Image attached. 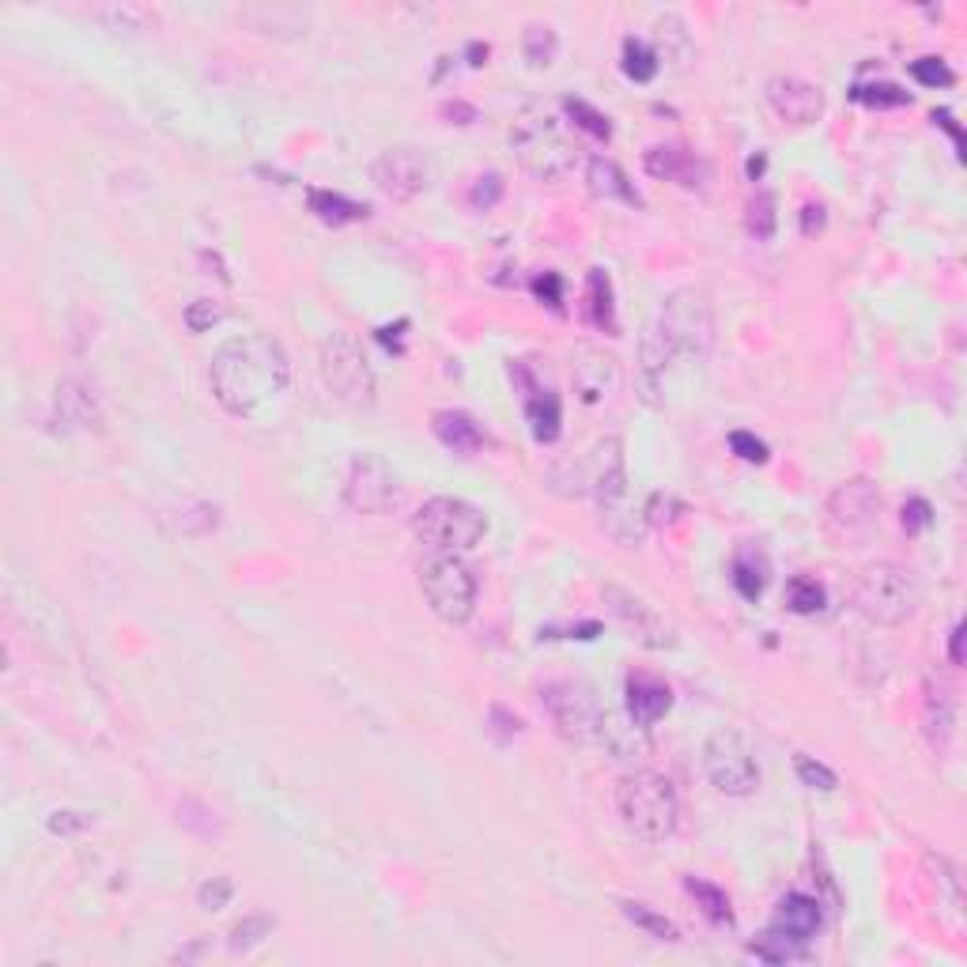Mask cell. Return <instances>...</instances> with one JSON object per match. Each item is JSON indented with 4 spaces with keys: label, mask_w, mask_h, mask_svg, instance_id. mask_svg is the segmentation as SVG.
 <instances>
[{
    "label": "cell",
    "mask_w": 967,
    "mask_h": 967,
    "mask_svg": "<svg viewBox=\"0 0 967 967\" xmlns=\"http://www.w3.org/2000/svg\"><path fill=\"white\" fill-rule=\"evenodd\" d=\"M212 397L235 420H265L288 397L291 360L269 333L235 337L212 356L208 366Z\"/></svg>",
    "instance_id": "6da1fadb"
},
{
    "label": "cell",
    "mask_w": 967,
    "mask_h": 967,
    "mask_svg": "<svg viewBox=\"0 0 967 967\" xmlns=\"http://www.w3.org/2000/svg\"><path fill=\"white\" fill-rule=\"evenodd\" d=\"M616 813H620V824L643 843H665V839L677 831L680 820V802L677 790L665 774L650 771H631L616 782Z\"/></svg>",
    "instance_id": "7a4b0ae2"
},
{
    "label": "cell",
    "mask_w": 967,
    "mask_h": 967,
    "mask_svg": "<svg viewBox=\"0 0 967 967\" xmlns=\"http://www.w3.org/2000/svg\"><path fill=\"white\" fill-rule=\"evenodd\" d=\"M922 602L919 574L896 560L865 563L854 579V608L877 628H899Z\"/></svg>",
    "instance_id": "3957f363"
},
{
    "label": "cell",
    "mask_w": 967,
    "mask_h": 967,
    "mask_svg": "<svg viewBox=\"0 0 967 967\" xmlns=\"http://www.w3.org/2000/svg\"><path fill=\"white\" fill-rule=\"evenodd\" d=\"M654 337L669 356L707 360L714 348V311L703 288H677L657 311Z\"/></svg>",
    "instance_id": "277c9868"
},
{
    "label": "cell",
    "mask_w": 967,
    "mask_h": 967,
    "mask_svg": "<svg viewBox=\"0 0 967 967\" xmlns=\"http://www.w3.org/2000/svg\"><path fill=\"white\" fill-rule=\"evenodd\" d=\"M420 590L431 613L450 628H462L477 613V574L457 552H435L420 567Z\"/></svg>",
    "instance_id": "5b68a950"
},
{
    "label": "cell",
    "mask_w": 967,
    "mask_h": 967,
    "mask_svg": "<svg viewBox=\"0 0 967 967\" xmlns=\"http://www.w3.org/2000/svg\"><path fill=\"white\" fill-rule=\"evenodd\" d=\"M412 529L435 552H469L488 533V519H484L480 506L465 503V499L435 496L412 514Z\"/></svg>",
    "instance_id": "8992f818"
},
{
    "label": "cell",
    "mask_w": 967,
    "mask_h": 967,
    "mask_svg": "<svg viewBox=\"0 0 967 967\" xmlns=\"http://www.w3.org/2000/svg\"><path fill=\"white\" fill-rule=\"evenodd\" d=\"M511 148L533 178L552 182V178H563L574 166V148L571 140L563 137L560 118H552V114L545 110L522 114L519 125L511 129Z\"/></svg>",
    "instance_id": "52a82bcc"
},
{
    "label": "cell",
    "mask_w": 967,
    "mask_h": 967,
    "mask_svg": "<svg viewBox=\"0 0 967 967\" xmlns=\"http://www.w3.org/2000/svg\"><path fill=\"white\" fill-rule=\"evenodd\" d=\"M540 703L563 741H571V745H602L605 741L608 711L594 696V688H586L582 680H548L540 688Z\"/></svg>",
    "instance_id": "ba28073f"
},
{
    "label": "cell",
    "mask_w": 967,
    "mask_h": 967,
    "mask_svg": "<svg viewBox=\"0 0 967 967\" xmlns=\"http://www.w3.org/2000/svg\"><path fill=\"white\" fill-rule=\"evenodd\" d=\"M322 378L340 405L371 408L374 405V371L363 345L352 333H329L322 340Z\"/></svg>",
    "instance_id": "9c48e42d"
},
{
    "label": "cell",
    "mask_w": 967,
    "mask_h": 967,
    "mask_svg": "<svg viewBox=\"0 0 967 967\" xmlns=\"http://www.w3.org/2000/svg\"><path fill=\"white\" fill-rule=\"evenodd\" d=\"M703 771L711 779V787L725 797H748L760 787V764L748 745L745 733L737 730H719L707 737L703 745Z\"/></svg>",
    "instance_id": "30bf717a"
},
{
    "label": "cell",
    "mask_w": 967,
    "mask_h": 967,
    "mask_svg": "<svg viewBox=\"0 0 967 967\" xmlns=\"http://www.w3.org/2000/svg\"><path fill=\"white\" fill-rule=\"evenodd\" d=\"M881 519V491L870 477H850L824 503V525L836 540H865Z\"/></svg>",
    "instance_id": "8fae6325"
},
{
    "label": "cell",
    "mask_w": 967,
    "mask_h": 967,
    "mask_svg": "<svg viewBox=\"0 0 967 967\" xmlns=\"http://www.w3.org/2000/svg\"><path fill=\"white\" fill-rule=\"evenodd\" d=\"M602 597H605L608 616L616 620V628H620L631 643H639L646 650L677 646V631H673V624L665 620L654 605H646L639 594H631V590H624V586H605Z\"/></svg>",
    "instance_id": "7c38bea8"
},
{
    "label": "cell",
    "mask_w": 967,
    "mask_h": 967,
    "mask_svg": "<svg viewBox=\"0 0 967 967\" xmlns=\"http://www.w3.org/2000/svg\"><path fill=\"white\" fill-rule=\"evenodd\" d=\"M345 503L356 514H389L401 503V484H397L394 469L382 462L378 454H356L348 465L345 480Z\"/></svg>",
    "instance_id": "4fadbf2b"
},
{
    "label": "cell",
    "mask_w": 967,
    "mask_h": 967,
    "mask_svg": "<svg viewBox=\"0 0 967 967\" xmlns=\"http://www.w3.org/2000/svg\"><path fill=\"white\" fill-rule=\"evenodd\" d=\"M371 182L378 186L382 197L405 205L416 201L423 189L431 186V160L420 152V148H386L378 160L371 163Z\"/></svg>",
    "instance_id": "5bb4252c"
},
{
    "label": "cell",
    "mask_w": 967,
    "mask_h": 967,
    "mask_svg": "<svg viewBox=\"0 0 967 967\" xmlns=\"http://www.w3.org/2000/svg\"><path fill=\"white\" fill-rule=\"evenodd\" d=\"M571 386L574 397L590 408L613 405L624 386V366L605 348H579L571 360Z\"/></svg>",
    "instance_id": "9a60e30c"
},
{
    "label": "cell",
    "mask_w": 967,
    "mask_h": 967,
    "mask_svg": "<svg viewBox=\"0 0 967 967\" xmlns=\"http://www.w3.org/2000/svg\"><path fill=\"white\" fill-rule=\"evenodd\" d=\"M582 488L579 491H594L597 503H602V511L608 514L616 503L624 499V491H628V465H624V439L608 435L602 439L594 450L586 454V462H582Z\"/></svg>",
    "instance_id": "2e32d148"
},
{
    "label": "cell",
    "mask_w": 967,
    "mask_h": 967,
    "mask_svg": "<svg viewBox=\"0 0 967 967\" xmlns=\"http://www.w3.org/2000/svg\"><path fill=\"white\" fill-rule=\"evenodd\" d=\"M767 106L779 121L805 129L824 118V91L802 77H771L767 80Z\"/></svg>",
    "instance_id": "e0dca14e"
},
{
    "label": "cell",
    "mask_w": 967,
    "mask_h": 967,
    "mask_svg": "<svg viewBox=\"0 0 967 967\" xmlns=\"http://www.w3.org/2000/svg\"><path fill=\"white\" fill-rule=\"evenodd\" d=\"M511 374L519 378V386L525 389V420H529V431L537 443H556L560 439V423H563V412H560V397L548 394V389H540L537 382H533V374L525 371V363H514Z\"/></svg>",
    "instance_id": "ac0fdd59"
},
{
    "label": "cell",
    "mask_w": 967,
    "mask_h": 967,
    "mask_svg": "<svg viewBox=\"0 0 967 967\" xmlns=\"http://www.w3.org/2000/svg\"><path fill=\"white\" fill-rule=\"evenodd\" d=\"M643 166H646V174H654V178L680 182V186H688V189L703 186V178H711L707 160L691 155L688 148H680V144H654L643 155Z\"/></svg>",
    "instance_id": "d6986e66"
},
{
    "label": "cell",
    "mask_w": 967,
    "mask_h": 967,
    "mask_svg": "<svg viewBox=\"0 0 967 967\" xmlns=\"http://www.w3.org/2000/svg\"><path fill=\"white\" fill-rule=\"evenodd\" d=\"M624 696H628V719L639 725V730H650L657 719H665L673 707V688L657 677H628L624 685Z\"/></svg>",
    "instance_id": "ffe728a7"
},
{
    "label": "cell",
    "mask_w": 967,
    "mask_h": 967,
    "mask_svg": "<svg viewBox=\"0 0 967 967\" xmlns=\"http://www.w3.org/2000/svg\"><path fill=\"white\" fill-rule=\"evenodd\" d=\"M771 927H779L782 933H790V937L797 941H813L816 933H820L824 927V911H820V899L805 896V892H787V896L779 899V907H774V919Z\"/></svg>",
    "instance_id": "44dd1931"
},
{
    "label": "cell",
    "mask_w": 967,
    "mask_h": 967,
    "mask_svg": "<svg viewBox=\"0 0 967 967\" xmlns=\"http://www.w3.org/2000/svg\"><path fill=\"white\" fill-rule=\"evenodd\" d=\"M431 431H435L439 443H443L446 450H454V454H462V457L480 454L484 443H488V435L480 431V423L473 420L469 412H457V408H443V412L431 416Z\"/></svg>",
    "instance_id": "7402d4cb"
},
{
    "label": "cell",
    "mask_w": 967,
    "mask_h": 967,
    "mask_svg": "<svg viewBox=\"0 0 967 967\" xmlns=\"http://www.w3.org/2000/svg\"><path fill=\"white\" fill-rule=\"evenodd\" d=\"M922 722H927V737L933 748H945L948 737H953L956 725V696L948 680L930 677L927 680V711H922Z\"/></svg>",
    "instance_id": "603a6c76"
},
{
    "label": "cell",
    "mask_w": 967,
    "mask_h": 967,
    "mask_svg": "<svg viewBox=\"0 0 967 967\" xmlns=\"http://www.w3.org/2000/svg\"><path fill=\"white\" fill-rule=\"evenodd\" d=\"M586 186L594 197H602V201H620V205H643V197H639V189L628 182V174H624L620 163L605 160V155H597V160H590L586 166Z\"/></svg>",
    "instance_id": "cb8c5ba5"
},
{
    "label": "cell",
    "mask_w": 967,
    "mask_h": 967,
    "mask_svg": "<svg viewBox=\"0 0 967 967\" xmlns=\"http://www.w3.org/2000/svg\"><path fill=\"white\" fill-rule=\"evenodd\" d=\"M238 15L254 31H261V35H277V38L306 35V12H299V8H291V4H272V8L261 4V8H246V12H238Z\"/></svg>",
    "instance_id": "d4e9b609"
},
{
    "label": "cell",
    "mask_w": 967,
    "mask_h": 967,
    "mask_svg": "<svg viewBox=\"0 0 967 967\" xmlns=\"http://www.w3.org/2000/svg\"><path fill=\"white\" fill-rule=\"evenodd\" d=\"M57 412L72 423V428H95L103 416H98V401L80 378H65L57 386Z\"/></svg>",
    "instance_id": "484cf974"
},
{
    "label": "cell",
    "mask_w": 967,
    "mask_h": 967,
    "mask_svg": "<svg viewBox=\"0 0 967 967\" xmlns=\"http://www.w3.org/2000/svg\"><path fill=\"white\" fill-rule=\"evenodd\" d=\"M586 322L594 325V329L616 333V295L605 269H590L586 277Z\"/></svg>",
    "instance_id": "4316f807"
},
{
    "label": "cell",
    "mask_w": 967,
    "mask_h": 967,
    "mask_svg": "<svg viewBox=\"0 0 967 967\" xmlns=\"http://www.w3.org/2000/svg\"><path fill=\"white\" fill-rule=\"evenodd\" d=\"M306 201H311V212L318 215L322 223H333V228L366 220V212H371L366 205L352 201V197H345V194H333V189H311Z\"/></svg>",
    "instance_id": "83f0119b"
},
{
    "label": "cell",
    "mask_w": 967,
    "mask_h": 967,
    "mask_svg": "<svg viewBox=\"0 0 967 967\" xmlns=\"http://www.w3.org/2000/svg\"><path fill=\"white\" fill-rule=\"evenodd\" d=\"M673 356L665 352V345L654 337V329L643 337V348H639V389H643V401L646 405H657V389H662V378H665V363H669Z\"/></svg>",
    "instance_id": "f1b7e54d"
},
{
    "label": "cell",
    "mask_w": 967,
    "mask_h": 967,
    "mask_svg": "<svg viewBox=\"0 0 967 967\" xmlns=\"http://www.w3.org/2000/svg\"><path fill=\"white\" fill-rule=\"evenodd\" d=\"M730 579H733V586H737V594L745 597V602H756V597L764 594V586H767V560L760 552H753V548H741V552L733 556Z\"/></svg>",
    "instance_id": "f546056e"
},
{
    "label": "cell",
    "mask_w": 967,
    "mask_h": 967,
    "mask_svg": "<svg viewBox=\"0 0 967 967\" xmlns=\"http://www.w3.org/2000/svg\"><path fill=\"white\" fill-rule=\"evenodd\" d=\"M685 888L688 896L696 899V907L703 911V919L711 922V927H733V907H730V896L711 885V881L703 877H685Z\"/></svg>",
    "instance_id": "4dcf8cb0"
},
{
    "label": "cell",
    "mask_w": 967,
    "mask_h": 967,
    "mask_svg": "<svg viewBox=\"0 0 967 967\" xmlns=\"http://www.w3.org/2000/svg\"><path fill=\"white\" fill-rule=\"evenodd\" d=\"M178 824L197 839H223V836H228V820H223L212 805L197 802V797L178 802Z\"/></svg>",
    "instance_id": "1f68e13d"
},
{
    "label": "cell",
    "mask_w": 967,
    "mask_h": 967,
    "mask_svg": "<svg viewBox=\"0 0 967 967\" xmlns=\"http://www.w3.org/2000/svg\"><path fill=\"white\" fill-rule=\"evenodd\" d=\"M620 65H624V77L636 80V83H650L662 72V61H657V49L650 46V42L643 38H624V49H620Z\"/></svg>",
    "instance_id": "d6a6232c"
},
{
    "label": "cell",
    "mask_w": 967,
    "mask_h": 967,
    "mask_svg": "<svg viewBox=\"0 0 967 967\" xmlns=\"http://www.w3.org/2000/svg\"><path fill=\"white\" fill-rule=\"evenodd\" d=\"M805 941L790 937V933H782L779 927H767L760 937L753 941V956L764 964H790L797 960V956H805Z\"/></svg>",
    "instance_id": "836d02e7"
},
{
    "label": "cell",
    "mask_w": 967,
    "mask_h": 967,
    "mask_svg": "<svg viewBox=\"0 0 967 967\" xmlns=\"http://www.w3.org/2000/svg\"><path fill=\"white\" fill-rule=\"evenodd\" d=\"M522 54L533 69H548V65L560 57V35H556L548 23H529L522 31Z\"/></svg>",
    "instance_id": "e575fe53"
},
{
    "label": "cell",
    "mask_w": 967,
    "mask_h": 967,
    "mask_svg": "<svg viewBox=\"0 0 967 967\" xmlns=\"http://www.w3.org/2000/svg\"><path fill=\"white\" fill-rule=\"evenodd\" d=\"M624 919H628L631 927H639L643 933H650L654 941H669V945H677V941H680L677 922L665 919V914H657L654 907H646V904H624Z\"/></svg>",
    "instance_id": "d590c367"
},
{
    "label": "cell",
    "mask_w": 967,
    "mask_h": 967,
    "mask_svg": "<svg viewBox=\"0 0 967 967\" xmlns=\"http://www.w3.org/2000/svg\"><path fill=\"white\" fill-rule=\"evenodd\" d=\"M98 20L114 23V31H152L160 23V15L144 4H110L98 8Z\"/></svg>",
    "instance_id": "8d00e7d4"
},
{
    "label": "cell",
    "mask_w": 967,
    "mask_h": 967,
    "mask_svg": "<svg viewBox=\"0 0 967 967\" xmlns=\"http://www.w3.org/2000/svg\"><path fill=\"white\" fill-rule=\"evenodd\" d=\"M745 228H748V235H753L756 242H771L774 238V228H779V212H774V197L771 194H756L753 201H748Z\"/></svg>",
    "instance_id": "74e56055"
},
{
    "label": "cell",
    "mask_w": 967,
    "mask_h": 967,
    "mask_svg": "<svg viewBox=\"0 0 967 967\" xmlns=\"http://www.w3.org/2000/svg\"><path fill=\"white\" fill-rule=\"evenodd\" d=\"M850 98L862 106H873V110H892V106L911 103V95L904 88H896V83H854Z\"/></svg>",
    "instance_id": "f35d334b"
},
{
    "label": "cell",
    "mask_w": 967,
    "mask_h": 967,
    "mask_svg": "<svg viewBox=\"0 0 967 967\" xmlns=\"http://www.w3.org/2000/svg\"><path fill=\"white\" fill-rule=\"evenodd\" d=\"M824 602H828V594H824V586H820V582H816V579H805V574L790 579V586H787V605H790V613H797V616H813V613H820Z\"/></svg>",
    "instance_id": "ab89813d"
},
{
    "label": "cell",
    "mask_w": 967,
    "mask_h": 967,
    "mask_svg": "<svg viewBox=\"0 0 967 967\" xmlns=\"http://www.w3.org/2000/svg\"><path fill=\"white\" fill-rule=\"evenodd\" d=\"M215 525H220V506L205 503V499H194V503H186L178 511V529L186 533V537H205Z\"/></svg>",
    "instance_id": "60d3db41"
},
{
    "label": "cell",
    "mask_w": 967,
    "mask_h": 967,
    "mask_svg": "<svg viewBox=\"0 0 967 967\" xmlns=\"http://www.w3.org/2000/svg\"><path fill=\"white\" fill-rule=\"evenodd\" d=\"M563 114L579 125L582 132H590V137H597V140L613 137V125H608V118L597 110V106H590L586 98H563Z\"/></svg>",
    "instance_id": "b9f144b4"
},
{
    "label": "cell",
    "mask_w": 967,
    "mask_h": 967,
    "mask_svg": "<svg viewBox=\"0 0 967 967\" xmlns=\"http://www.w3.org/2000/svg\"><path fill=\"white\" fill-rule=\"evenodd\" d=\"M272 927H277V919H269V914H249V919H242L235 930H231V953H249V948H257L265 937L272 933Z\"/></svg>",
    "instance_id": "7bdbcfd3"
},
{
    "label": "cell",
    "mask_w": 967,
    "mask_h": 967,
    "mask_svg": "<svg viewBox=\"0 0 967 967\" xmlns=\"http://www.w3.org/2000/svg\"><path fill=\"white\" fill-rule=\"evenodd\" d=\"M685 514H688V506L680 503L677 496H669V491H654V496H650V503H646V522L654 525V529L677 525Z\"/></svg>",
    "instance_id": "ee69618b"
},
{
    "label": "cell",
    "mask_w": 967,
    "mask_h": 967,
    "mask_svg": "<svg viewBox=\"0 0 967 967\" xmlns=\"http://www.w3.org/2000/svg\"><path fill=\"white\" fill-rule=\"evenodd\" d=\"M503 194H506V182H503V174L488 171V174H480V178L469 186V205L477 208V212H491V208H496L499 201H503Z\"/></svg>",
    "instance_id": "f6af8a7d"
},
{
    "label": "cell",
    "mask_w": 967,
    "mask_h": 967,
    "mask_svg": "<svg viewBox=\"0 0 967 967\" xmlns=\"http://www.w3.org/2000/svg\"><path fill=\"white\" fill-rule=\"evenodd\" d=\"M223 303L220 299H194V303L186 306V314H182V322H186L189 333H208L212 325L223 322Z\"/></svg>",
    "instance_id": "bcb514c9"
},
{
    "label": "cell",
    "mask_w": 967,
    "mask_h": 967,
    "mask_svg": "<svg viewBox=\"0 0 967 967\" xmlns=\"http://www.w3.org/2000/svg\"><path fill=\"white\" fill-rule=\"evenodd\" d=\"M794 767H797V779H802L808 790H824V794H831V790L839 787V774L831 771L828 764L813 760V756H797Z\"/></svg>",
    "instance_id": "7dc6e473"
},
{
    "label": "cell",
    "mask_w": 967,
    "mask_h": 967,
    "mask_svg": "<svg viewBox=\"0 0 967 967\" xmlns=\"http://www.w3.org/2000/svg\"><path fill=\"white\" fill-rule=\"evenodd\" d=\"M911 77L922 83V88H948V83H956V72L948 69L941 57H919V61H911Z\"/></svg>",
    "instance_id": "c3c4849f"
},
{
    "label": "cell",
    "mask_w": 967,
    "mask_h": 967,
    "mask_svg": "<svg viewBox=\"0 0 967 967\" xmlns=\"http://www.w3.org/2000/svg\"><path fill=\"white\" fill-rule=\"evenodd\" d=\"M488 733L499 741V745H511V741L522 733V719H519V714L506 711V707H499V703H496V707H491V711H488Z\"/></svg>",
    "instance_id": "681fc988"
},
{
    "label": "cell",
    "mask_w": 967,
    "mask_h": 967,
    "mask_svg": "<svg viewBox=\"0 0 967 967\" xmlns=\"http://www.w3.org/2000/svg\"><path fill=\"white\" fill-rule=\"evenodd\" d=\"M730 450L741 457V462H753V465H764L767 457H771L767 443H764V439H756L753 431H733V435H730Z\"/></svg>",
    "instance_id": "f907efd6"
},
{
    "label": "cell",
    "mask_w": 967,
    "mask_h": 967,
    "mask_svg": "<svg viewBox=\"0 0 967 967\" xmlns=\"http://www.w3.org/2000/svg\"><path fill=\"white\" fill-rule=\"evenodd\" d=\"M231 896H235V888H231L228 877H212V881H205V885L197 888V899H201L205 911H220V907H228Z\"/></svg>",
    "instance_id": "816d5d0a"
},
{
    "label": "cell",
    "mask_w": 967,
    "mask_h": 967,
    "mask_svg": "<svg viewBox=\"0 0 967 967\" xmlns=\"http://www.w3.org/2000/svg\"><path fill=\"white\" fill-rule=\"evenodd\" d=\"M533 295H537L545 306H552V311H563V280H560V272H540V277H533Z\"/></svg>",
    "instance_id": "f5cc1de1"
},
{
    "label": "cell",
    "mask_w": 967,
    "mask_h": 967,
    "mask_svg": "<svg viewBox=\"0 0 967 967\" xmlns=\"http://www.w3.org/2000/svg\"><path fill=\"white\" fill-rule=\"evenodd\" d=\"M933 522V511H930V503L927 499H907V506H904V529L907 533H919V529H927V525Z\"/></svg>",
    "instance_id": "db71d44e"
},
{
    "label": "cell",
    "mask_w": 967,
    "mask_h": 967,
    "mask_svg": "<svg viewBox=\"0 0 967 967\" xmlns=\"http://www.w3.org/2000/svg\"><path fill=\"white\" fill-rule=\"evenodd\" d=\"M91 824V816L83 813H54L49 816V831L54 836H77V831H83Z\"/></svg>",
    "instance_id": "11a10c76"
},
{
    "label": "cell",
    "mask_w": 967,
    "mask_h": 967,
    "mask_svg": "<svg viewBox=\"0 0 967 967\" xmlns=\"http://www.w3.org/2000/svg\"><path fill=\"white\" fill-rule=\"evenodd\" d=\"M824 228H828V208L808 201L802 208V235H816V231H824Z\"/></svg>",
    "instance_id": "9f6ffc18"
},
{
    "label": "cell",
    "mask_w": 967,
    "mask_h": 967,
    "mask_svg": "<svg viewBox=\"0 0 967 967\" xmlns=\"http://www.w3.org/2000/svg\"><path fill=\"white\" fill-rule=\"evenodd\" d=\"M933 125H941V129L953 137L956 148H964V132H960V125L953 121V114H948V110H933Z\"/></svg>",
    "instance_id": "6f0895ef"
},
{
    "label": "cell",
    "mask_w": 967,
    "mask_h": 967,
    "mask_svg": "<svg viewBox=\"0 0 967 967\" xmlns=\"http://www.w3.org/2000/svg\"><path fill=\"white\" fill-rule=\"evenodd\" d=\"M443 118H462V125H473L477 121V110L465 103H443Z\"/></svg>",
    "instance_id": "680465c9"
},
{
    "label": "cell",
    "mask_w": 967,
    "mask_h": 967,
    "mask_svg": "<svg viewBox=\"0 0 967 967\" xmlns=\"http://www.w3.org/2000/svg\"><path fill=\"white\" fill-rule=\"evenodd\" d=\"M948 657H953V665H964V624H956V628H953V639H948Z\"/></svg>",
    "instance_id": "91938a15"
},
{
    "label": "cell",
    "mask_w": 967,
    "mask_h": 967,
    "mask_svg": "<svg viewBox=\"0 0 967 967\" xmlns=\"http://www.w3.org/2000/svg\"><path fill=\"white\" fill-rule=\"evenodd\" d=\"M465 54L473 57V61H469L473 69H480V65L488 61V46H484V42H469V49H465Z\"/></svg>",
    "instance_id": "94428289"
},
{
    "label": "cell",
    "mask_w": 967,
    "mask_h": 967,
    "mask_svg": "<svg viewBox=\"0 0 967 967\" xmlns=\"http://www.w3.org/2000/svg\"><path fill=\"white\" fill-rule=\"evenodd\" d=\"M764 166H767V155H764V152H760V155H753V160H748V178H753V182H760Z\"/></svg>",
    "instance_id": "6125c7cd"
}]
</instances>
